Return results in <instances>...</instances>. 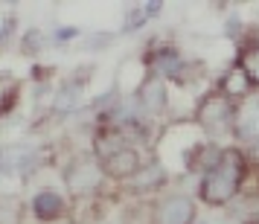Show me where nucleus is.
Returning a JSON list of instances; mask_svg holds the SVG:
<instances>
[{
	"label": "nucleus",
	"instance_id": "nucleus-1",
	"mask_svg": "<svg viewBox=\"0 0 259 224\" xmlns=\"http://www.w3.org/2000/svg\"><path fill=\"white\" fill-rule=\"evenodd\" d=\"M245 175V160L239 152H224L219 154V160L210 166V172L204 175L201 184V198L212 204V207H222L236 195L239 181Z\"/></svg>",
	"mask_w": 259,
	"mask_h": 224
},
{
	"label": "nucleus",
	"instance_id": "nucleus-2",
	"mask_svg": "<svg viewBox=\"0 0 259 224\" xmlns=\"http://www.w3.org/2000/svg\"><path fill=\"white\" fill-rule=\"evenodd\" d=\"M38 163V149L32 143H12L0 152V172L3 175H24Z\"/></svg>",
	"mask_w": 259,
	"mask_h": 224
},
{
	"label": "nucleus",
	"instance_id": "nucleus-3",
	"mask_svg": "<svg viewBox=\"0 0 259 224\" xmlns=\"http://www.w3.org/2000/svg\"><path fill=\"white\" fill-rule=\"evenodd\" d=\"M195 218V207L187 195H169L157 204V215L154 224H192Z\"/></svg>",
	"mask_w": 259,
	"mask_h": 224
},
{
	"label": "nucleus",
	"instance_id": "nucleus-4",
	"mask_svg": "<svg viewBox=\"0 0 259 224\" xmlns=\"http://www.w3.org/2000/svg\"><path fill=\"white\" fill-rule=\"evenodd\" d=\"M64 177H67V187L76 195H84V192H94V187L99 184V169L91 160H76V163H70Z\"/></svg>",
	"mask_w": 259,
	"mask_h": 224
},
{
	"label": "nucleus",
	"instance_id": "nucleus-5",
	"mask_svg": "<svg viewBox=\"0 0 259 224\" xmlns=\"http://www.w3.org/2000/svg\"><path fill=\"white\" fill-rule=\"evenodd\" d=\"M201 122L210 131H224L233 122V108L224 96H210L207 105L201 108Z\"/></svg>",
	"mask_w": 259,
	"mask_h": 224
},
{
	"label": "nucleus",
	"instance_id": "nucleus-6",
	"mask_svg": "<svg viewBox=\"0 0 259 224\" xmlns=\"http://www.w3.org/2000/svg\"><path fill=\"white\" fill-rule=\"evenodd\" d=\"M236 134L245 140H256L259 137V99H247L245 105L236 111Z\"/></svg>",
	"mask_w": 259,
	"mask_h": 224
},
{
	"label": "nucleus",
	"instance_id": "nucleus-7",
	"mask_svg": "<svg viewBox=\"0 0 259 224\" xmlns=\"http://www.w3.org/2000/svg\"><path fill=\"white\" fill-rule=\"evenodd\" d=\"M105 169L111 172V175H117V177H128V175H134V172L140 169V154L125 146V149H119V152H114L111 157H108Z\"/></svg>",
	"mask_w": 259,
	"mask_h": 224
},
{
	"label": "nucleus",
	"instance_id": "nucleus-8",
	"mask_svg": "<svg viewBox=\"0 0 259 224\" xmlns=\"http://www.w3.org/2000/svg\"><path fill=\"white\" fill-rule=\"evenodd\" d=\"M32 210H35L38 218H56L64 210V201H61L59 192H38L35 201H32Z\"/></svg>",
	"mask_w": 259,
	"mask_h": 224
},
{
	"label": "nucleus",
	"instance_id": "nucleus-9",
	"mask_svg": "<svg viewBox=\"0 0 259 224\" xmlns=\"http://www.w3.org/2000/svg\"><path fill=\"white\" fill-rule=\"evenodd\" d=\"M143 102H146L149 108H154V111H157V108H160V105L166 102V91H163V84L154 82V79H152V82L143 87Z\"/></svg>",
	"mask_w": 259,
	"mask_h": 224
},
{
	"label": "nucleus",
	"instance_id": "nucleus-10",
	"mask_svg": "<svg viewBox=\"0 0 259 224\" xmlns=\"http://www.w3.org/2000/svg\"><path fill=\"white\" fill-rule=\"evenodd\" d=\"M242 76H245L247 82L259 84V47L245 53V59H242Z\"/></svg>",
	"mask_w": 259,
	"mask_h": 224
},
{
	"label": "nucleus",
	"instance_id": "nucleus-11",
	"mask_svg": "<svg viewBox=\"0 0 259 224\" xmlns=\"http://www.w3.org/2000/svg\"><path fill=\"white\" fill-rule=\"evenodd\" d=\"M76 102H79V84H67L59 94V99H56V108H59V111H67V108H73Z\"/></svg>",
	"mask_w": 259,
	"mask_h": 224
},
{
	"label": "nucleus",
	"instance_id": "nucleus-12",
	"mask_svg": "<svg viewBox=\"0 0 259 224\" xmlns=\"http://www.w3.org/2000/svg\"><path fill=\"white\" fill-rule=\"evenodd\" d=\"M157 67H160L163 73H175L178 67H181V61H178V56L172 53V50H163V53H160V64H157Z\"/></svg>",
	"mask_w": 259,
	"mask_h": 224
},
{
	"label": "nucleus",
	"instance_id": "nucleus-13",
	"mask_svg": "<svg viewBox=\"0 0 259 224\" xmlns=\"http://www.w3.org/2000/svg\"><path fill=\"white\" fill-rule=\"evenodd\" d=\"M76 35H79V29H73V26H70V29H67V26H61L59 32H56V38H61V41H64V38H76Z\"/></svg>",
	"mask_w": 259,
	"mask_h": 224
}]
</instances>
